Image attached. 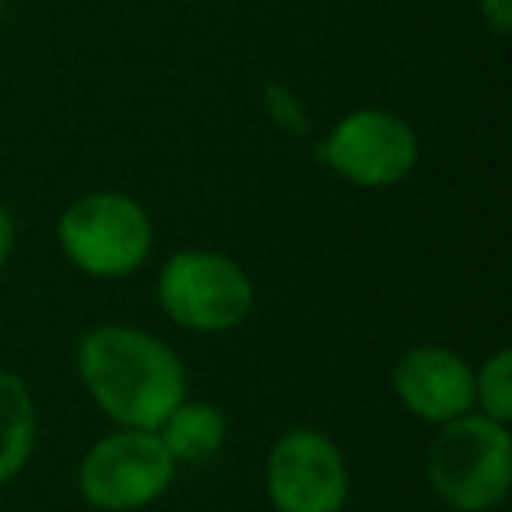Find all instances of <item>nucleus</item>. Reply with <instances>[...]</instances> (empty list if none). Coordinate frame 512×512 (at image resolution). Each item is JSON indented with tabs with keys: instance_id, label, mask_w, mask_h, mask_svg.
Segmentation results:
<instances>
[{
	"instance_id": "obj_1",
	"label": "nucleus",
	"mask_w": 512,
	"mask_h": 512,
	"mask_svg": "<svg viewBox=\"0 0 512 512\" xmlns=\"http://www.w3.org/2000/svg\"><path fill=\"white\" fill-rule=\"evenodd\" d=\"M78 372L95 404L123 428L155 432L186 400L183 362L169 344L134 327H99L81 341Z\"/></svg>"
},
{
	"instance_id": "obj_2",
	"label": "nucleus",
	"mask_w": 512,
	"mask_h": 512,
	"mask_svg": "<svg viewBox=\"0 0 512 512\" xmlns=\"http://www.w3.org/2000/svg\"><path fill=\"white\" fill-rule=\"evenodd\" d=\"M428 481L435 495L460 512H488L509 495L512 439L488 414L442 421L428 446Z\"/></svg>"
},
{
	"instance_id": "obj_3",
	"label": "nucleus",
	"mask_w": 512,
	"mask_h": 512,
	"mask_svg": "<svg viewBox=\"0 0 512 512\" xmlns=\"http://www.w3.org/2000/svg\"><path fill=\"white\" fill-rule=\"evenodd\" d=\"M57 235L71 264L95 278L134 274L151 249L148 214L123 193H88L74 200L60 218Z\"/></svg>"
},
{
	"instance_id": "obj_4",
	"label": "nucleus",
	"mask_w": 512,
	"mask_h": 512,
	"mask_svg": "<svg viewBox=\"0 0 512 512\" xmlns=\"http://www.w3.org/2000/svg\"><path fill=\"white\" fill-rule=\"evenodd\" d=\"M162 306L179 327L221 334L239 327L253 309V285L246 271L225 253L183 249L172 253L158 278Z\"/></svg>"
},
{
	"instance_id": "obj_5",
	"label": "nucleus",
	"mask_w": 512,
	"mask_h": 512,
	"mask_svg": "<svg viewBox=\"0 0 512 512\" xmlns=\"http://www.w3.org/2000/svg\"><path fill=\"white\" fill-rule=\"evenodd\" d=\"M176 474V460L162 446L158 432L120 428L85 453L78 488L88 505L106 512H127L155 502Z\"/></svg>"
},
{
	"instance_id": "obj_6",
	"label": "nucleus",
	"mask_w": 512,
	"mask_h": 512,
	"mask_svg": "<svg viewBox=\"0 0 512 512\" xmlns=\"http://www.w3.org/2000/svg\"><path fill=\"white\" fill-rule=\"evenodd\" d=\"M316 158L355 186H393L418 162V137L386 109H358L344 116L320 144Z\"/></svg>"
},
{
	"instance_id": "obj_7",
	"label": "nucleus",
	"mask_w": 512,
	"mask_h": 512,
	"mask_svg": "<svg viewBox=\"0 0 512 512\" xmlns=\"http://www.w3.org/2000/svg\"><path fill=\"white\" fill-rule=\"evenodd\" d=\"M267 491L278 512H341L348 502V467L327 435L295 428L267 456Z\"/></svg>"
},
{
	"instance_id": "obj_8",
	"label": "nucleus",
	"mask_w": 512,
	"mask_h": 512,
	"mask_svg": "<svg viewBox=\"0 0 512 512\" xmlns=\"http://www.w3.org/2000/svg\"><path fill=\"white\" fill-rule=\"evenodd\" d=\"M393 390L411 414L442 425L474 407V372L456 351L425 344L400 358Z\"/></svg>"
},
{
	"instance_id": "obj_9",
	"label": "nucleus",
	"mask_w": 512,
	"mask_h": 512,
	"mask_svg": "<svg viewBox=\"0 0 512 512\" xmlns=\"http://www.w3.org/2000/svg\"><path fill=\"white\" fill-rule=\"evenodd\" d=\"M155 432L176 463H200L225 442V414L207 400H183Z\"/></svg>"
},
{
	"instance_id": "obj_10",
	"label": "nucleus",
	"mask_w": 512,
	"mask_h": 512,
	"mask_svg": "<svg viewBox=\"0 0 512 512\" xmlns=\"http://www.w3.org/2000/svg\"><path fill=\"white\" fill-rule=\"evenodd\" d=\"M36 446V404L15 372L0 369V484L25 467Z\"/></svg>"
},
{
	"instance_id": "obj_11",
	"label": "nucleus",
	"mask_w": 512,
	"mask_h": 512,
	"mask_svg": "<svg viewBox=\"0 0 512 512\" xmlns=\"http://www.w3.org/2000/svg\"><path fill=\"white\" fill-rule=\"evenodd\" d=\"M474 404H481V414L491 421L505 425L512 418V355L505 348L474 372Z\"/></svg>"
},
{
	"instance_id": "obj_12",
	"label": "nucleus",
	"mask_w": 512,
	"mask_h": 512,
	"mask_svg": "<svg viewBox=\"0 0 512 512\" xmlns=\"http://www.w3.org/2000/svg\"><path fill=\"white\" fill-rule=\"evenodd\" d=\"M264 109H267V116L285 130V134H292V137L309 134L306 106H302L299 95H295L288 85H281V81H271V85L264 88Z\"/></svg>"
},
{
	"instance_id": "obj_13",
	"label": "nucleus",
	"mask_w": 512,
	"mask_h": 512,
	"mask_svg": "<svg viewBox=\"0 0 512 512\" xmlns=\"http://www.w3.org/2000/svg\"><path fill=\"white\" fill-rule=\"evenodd\" d=\"M481 15L498 36H505L512 25V0H481Z\"/></svg>"
},
{
	"instance_id": "obj_14",
	"label": "nucleus",
	"mask_w": 512,
	"mask_h": 512,
	"mask_svg": "<svg viewBox=\"0 0 512 512\" xmlns=\"http://www.w3.org/2000/svg\"><path fill=\"white\" fill-rule=\"evenodd\" d=\"M11 246H15V225H11V214L0 204V267L8 264Z\"/></svg>"
},
{
	"instance_id": "obj_15",
	"label": "nucleus",
	"mask_w": 512,
	"mask_h": 512,
	"mask_svg": "<svg viewBox=\"0 0 512 512\" xmlns=\"http://www.w3.org/2000/svg\"><path fill=\"white\" fill-rule=\"evenodd\" d=\"M0 8H4V0H0Z\"/></svg>"
}]
</instances>
